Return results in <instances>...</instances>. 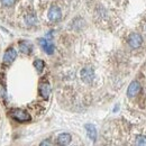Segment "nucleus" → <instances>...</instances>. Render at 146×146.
Masks as SVG:
<instances>
[{"mask_svg":"<svg viewBox=\"0 0 146 146\" xmlns=\"http://www.w3.org/2000/svg\"><path fill=\"white\" fill-rule=\"evenodd\" d=\"M51 144V142H48V139H46L45 142H42L40 143V145H50Z\"/></svg>","mask_w":146,"mask_h":146,"instance_id":"obj_14","label":"nucleus"},{"mask_svg":"<svg viewBox=\"0 0 146 146\" xmlns=\"http://www.w3.org/2000/svg\"><path fill=\"white\" fill-rule=\"evenodd\" d=\"M62 10L60 8V6L57 5H52L50 8H48V11H47V19L50 23H58L61 19H62Z\"/></svg>","mask_w":146,"mask_h":146,"instance_id":"obj_3","label":"nucleus"},{"mask_svg":"<svg viewBox=\"0 0 146 146\" xmlns=\"http://www.w3.org/2000/svg\"><path fill=\"white\" fill-rule=\"evenodd\" d=\"M9 115L14 120L18 123H28L32 120V116L26 110L21 108H13L9 111Z\"/></svg>","mask_w":146,"mask_h":146,"instance_id":"obj_2","label":"nucleus"},{"mask_svg":"<svg viewBox=\"0 0 146 146\" xmlns=\"http://www.w3.org/2000/svg\"><path fill=\"white\" fill-rule=\"evenodd\" d=\"M39 45H40V47L43 48V51H45L46 54L51 55L54 53L55 47L51 40H47V39H45V38H40V39H39Z\"/></svg>","mask_w":146,"mask_h":146,"instance_id":"obj_7","label":"nucleus"},{"mask_svg":"<svg viewBox=\"0 0 146 146\" xmlns=\"http://www.w3.org/2000/svg\"><path fill=\"white\" fill-rule=\"evenodd\" d=\"M38 92H39V96L44 99V100H47L50 94H51V84L45 81V82H42L39 84V88H38Z\"/></svg>","mask_w":146,"mask_h":146,"instance_id":"obj_6","label":"nucleus"},{"mask_svg":"<svg viewBox=\"0 0 146 146\" xmlns=\"http://www.w3.org/2000/svg\"><path fill=\"white\" fill-rule=\"evenodd\" d=\"M33 65H34V68L36 69V71L38 73H40L43 70H44V66H45V63H44V61L43 60H39V58H37L34 61V63H33Z\"/></svg>","mask_w":146,"mask_h":146,"instance_id":"obj_12","label":"nucleus"},{"mask_svg":"<svg viewBox=\"0 0 146 146\" xmlns=\"http://www.w3.org/2000/svg\"><path fill=\"white\" fill-rule=\"evenodd\" d=\"M17 57V52L14 47H9L7 48V51L3 54V58H2V66H8L10 65Z\"/></svg>","mask_w":146,"mask_h":146,"instance_id":"obj_4","label":"nucleus"},{"mask_svg":"<svg viewBox=\"0 0 146 146\" xmlns=\"http://www.w3.org/2000/svg\"><path fill=\"white\" fill-rule=\"evenodd\" d=\"M141 91V84L138 81H133L129 87H128V90H127V96L128 98H133L135 96L138 94V92Z\"/></svg>","mask_w":146,"mask_h":146,"instance_id":"obj_8","label":"nucleus"},{"mask_svg":"<svg viewBox=\"0 0 146 146\" xmlns=\"http://www.w3.org/2000/svg\"><path fill=\"white\" fill-rule=\"evenodd\" d=\"M135 144L136 145H146V136H142V135L136 136Z\"/></svg>","mask_w":146,"mask_h":146,"instance_id":"obj_13","label":"nucleus"},{"mask_svg":"<svg viewBox=\"0 0 146 146\" xmlns=\"http://www.w3.org/2000/svg\"><path fill=\"white\" fill-rule=\"evenodd\" d=\"M84 127L87 129V133H88V136L90 137V139L94 142L97 139V129H96V127L92 124H87Z\"/></svg>","mask_w":146,"mask_h":146,"instance_id":"obj_10","label":"nucleus"},{"mask_svg":"<svg viewBox=\"0 0 146 146\" xmlns=\"http://www.w3.org/2000/svg\"><path fill=\"white\" fill-rule=\"evenodd\" d=\"M70 142H71V135L66 134V133L58 135V137L56 139V143L58 145H68V144H70Z\"/></svg>","mask_w":146,"mask_h":146,"instance_id":"obj_9","label":"nucleus"},{"mask_svg":"<svg viewBox=\"0 0 146 146\" xmlns=\"http://www.w3.org/2000/svg\"><path fill=\"white\" fill-rule=\"evenodd\" d=\"M142 43H143V38L142 36L139 35V34H137V33H133V34H130L129 37H128V44H129V46L131 47V48H139L141 47V45H142Z\"/></svg>","mask_w":146,"mask_h":146,"instance_id":"obj_5","label":"nucleus"},{"mask_svg":"<svg viewBox=\"0 0 146 146\" xmlns=\"http://www.w3.org/2000/svg\"><path fill=\"white\" fill-rule=\"evenodd\" d=\"M79 75H80V80L84 84H87V86H92L93 84L94 79H96V73H94V70H93L92 66H90V65L83 66L80 70Z\"/></svg>","mask_w":146,"mask_h":146,"instance_id":"obj_1","label":"nucleus"},{"mask_svg":"<svg viewBox=\"0 0 146 146\" xmlns=\"http://www.w3.org/2000/svg\"><path fill=\"white\" fill-rule=\"evenodd\" d=\"M18 46L21 53H24V54H31L32 53V45L28 42H20Z\"/></svg>","mask_w":146,"mask_h":146,"instance_id":"obj_11","label":"nucleus"}]
</instances>
